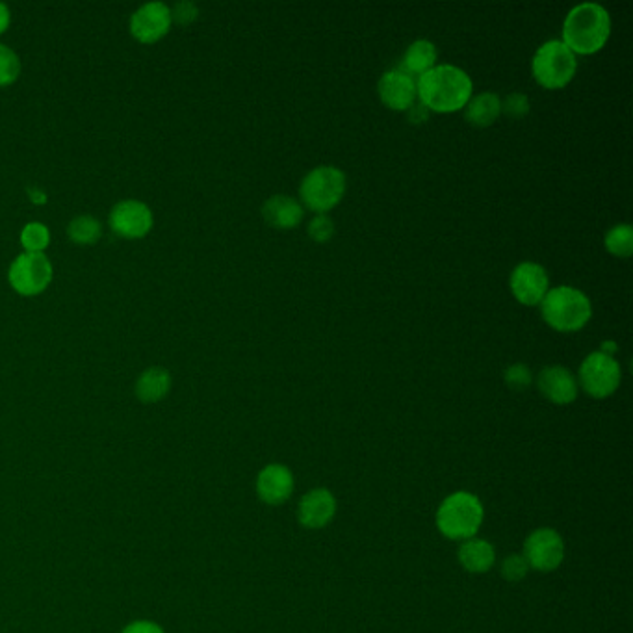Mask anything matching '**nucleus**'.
<instances>
[{
  "mask_svg": "<svg viewBox=\"0 0 633 633\" xmlns=\"http://www.w3.org/2000/svg\"><path fill=\"white\" fill-rule=\"evenodd\" d=\"M474 84L470 75L461 67L435 65L416 80V95L427 110L439 114H452L463 110L472 99Z\"/></svg>",
  "mask_w": 633,
  "mask_h": 633,
  "instance_id": "f257e3e1",
  "label": "nucleus"
},
{
  "mask_svg": "<svg viewBox=\"0 0 633 633\" xmlns=\"http://www.w3.org/2000/svg\"><path fill=\"white\" fill-rule=\"evenodd\" d=\"M609 34V12L596 2H582L574 6L563 23V43L574 54H595L604 49Z\"/></svg>",
  "mask_w": 633,
  "mask_h": 633,
  "instance_id": "f03ea898",
  "label": "nucleus"
},
{
  "mask_svg": "<svg viewBox=\"0 0 633 633\" xmlns=\"http://www.w3.org/2000/svg\"><path fill=\"white\" fill-rule=\"evenodd\" d=\"M543 320L559 333H576L593 316L591 299L572 286H557L548 290L541 303Z\"/></svg>",
  "mask_w": 633,
  "mask_h": 633,
  "instance_id": "7ed1b4c3",
  "label": "nucleus"
},
{
  "mask_svg": "<svg viewBox=\"0 0 633 633\" xmlns=\"http://www.w3.org/2000/svg\"><path fill=\"white\" fill-rule=\"evenodd\" d=\"M483 505L472 492H453L437 511V528L452 541H468L483 524Z\"/></svg>",
  "mask_w": 633,
  "mask_h": 633,
  "instance_id": "20e7f679",
  "label": "nucleus"
},
{
  "mask_svg": "<svg viewBox=\"0 0 633 633\" xmlns=\"http://www.w3.org/2000/svg\"><path fill=\"white\" fill-rule=\"evenodd\" d=\"M531 71L544 90H563L576 75L578 60L563 41L550 39L535 52Z\"/></svg>",
  "mask_w": 633,
  "mask_h": 633,
  "instance_id": "39448f33",
  "label": "nucleus"
},
{
  "mask_svg": "<svg viewBox=\"0 0 633 633\" xmlns=\"http://www.w3.org/2000/svg\"><path fill=\"white\" fill-rule=\"evenodd\" d=\"M346 194V175L335 166H320L309 171L301 186V205L316 214H327L342 201Z\"/></svg>",
  "mask_w": 633,
  "mask_h": 633,
  "instance_id": "423d86ee",
  "label": "nucleus"
},
{
  "mask_svg": "<svg viewBox=\"0 0 633 633\" xmlns=\"http://www.w3.org/2000/svg\"><path fill=\"white\" fill-rule=\"evenodd\" d=\"M621 364L602 351H595L585 357L580 366V385L585 394L595 400H604L621 387Z\"/></svg>",
  "mask_w": 633,
  "mask_h": 633,
  "instance_id": "0eeeda50",
  "label": "nucleus"
},
{
  "mask_svg": "<svg viewBox=\"0 0 633 633\" xmlns=\"http://www.w3.org/2000/svg\"><path fill=\"white\" fill-rule=\"evenodd\" d=\"M8 279L21 296H38L51 285V260L43 253H23L13 260Z\"/></svg>",
  "mask_w": 633,
  "mask_h": 633,
  "instance_id": "6e6552de",
  "label": "nucleus"
},
{
  "mask_svg": "<svg viewBox=\"0 0 633 633\" xmlns=\"http://www.w3.org/2000/svg\"><path fill=\"white\" fill-rule=\"evenodd\" d=\"M524 559L528 567L539 572L556 570L565 559L563 537L552 528H539L524 543Z\"/></svg>",
  "mask_w": 633,
  "mask_h": 633,
  "instance_id": "1a4fd4ad",
  "label": "nucleus"
},
{
  "mask_svg": "<svg viewBox=\"0 0 633 633\" xmlns=\"http://www.w3.org/2000/svg\"><path fill=\"white\" fill-rule=\"evenodd\" d=\"M550 277L541 264L537 262H522L509 277V288L518 303L526 307H535L543 303L548 294Z\"/></svg>",
  "mask_w": 633,
  "mask_h": 633,
  "instance_id": "9d476101",
  "label": "nucleus"
},
{
  "mask_svg": "<svg viewBox=\"0 0 633 633\" xmlns=\"http://www.w3.org/2000/svg\"><path fill=\"white\" fill-rule=\"evenodd\" d=\"M110 229L121 238H143L153 229V212L142 201L125 199L112 208Z\"/></svg>",
  "mask_w": 633,
  "mask_h": 633,
  "instance_id": "9b49d317",
  "label": "nucleus"
},
{
  "mask_svg": "<svg viewBox=\"0 0 633 633\" xmlns=\"http://www.w3.org/2000/svg\"><path fill=\"white\" fill-rule=\"evenodd\" d=\"M171 8L164 2H147L130 17V34L140 43H155L171 28Z\"/></svg>",
  "mask_w": 633,
  "mask_h": 633,
  "instance_id": "f8f14e48",
  "label": "nucleus"
},
{
  "mask_svg": "<svg viewBox=\"0 0 633 633\" xmlns=\"http://www.w3.org/2000/svg\"><path fill=\"white\" fill-rule=\"evenodd\" d=\"M377 90H379V97H381L383 104L390 110H396V112L411 110L416 104V97H418L416 95V80L401 73L400 69L387 71L379 80Z\"/></svg>",
  "mask_w": 633,
  "mask_h": 633,
  "instance_id": "ddd939ff",
  "label": "nucleus"
},
{
  "mask_svg": "<svg viewBox=\"0 0 633 633\" xmlns=\"http://www.w3.org/2000/svg\"><path fill=\"white\" fill-rule=\"evenodd\" d=\"M294 492V474L281 463L264 466L257 478V494L264 504L281 505Z\"/></svg>",
  "mask_w": 633,
  "mask_h": 633,
  "instance_id": "4468645a",
  "label": "nucleus"
},
{
  "mask_svg": "<svg viewBox=\"0 0 633 633\" xmlns=\"http://www.w3.org/2000/svg\"><path fill=\"white\" fill-rule=\"evenodd\" d=\"M336 515V500L327 489H314L298 505V520L303 528L322 530Z\"/></svg>",
  "mask_w": 633,
  "mask_h": 633,
  "instance_id": "2eb2a0df",
  "label": "nucleus"
},
{
  "mask_svg": "<svg viewBox=\"0 0 633 633\" xmlns=\"http://www.w3.org/2000/svg\"><path fill=\"white\" fill-rule=\"evenodd\" d=\"M537 387L556 405H569L578 398V381L565 366H546L537 377Z\"/></svg>",
  "mask_w": 633,
  "mask_h": 633,
  "instance_id": "dca6fc26",
  "label": "nucleus"
},
{
  "mask_svg": "<svg viewBox=\"0 0 633 633\" xmlns=\"http://www.w3.org/2000/svg\"><path fill=\"white\" fill-rule=\"evenodd\" d=\"M262 216H264V220H266L268 225H272L275 229L288 231V229H296L299 223L303 221L305 208L294 197L273 195L264 203Z\"/></svg>",
  "mask_w": 633,
  "mask_h": 633,
  "instance_id": "f3484780",
  "label": "nucleus"
},
{
  "mask_svg": "<svg viewBox=\"0 0 633 633\" xmlns=\"http://www.w3.org/2000/svg\"><path fill=\"white\" fill-rule=\"evenodd\" d=\"M171 374L162 366H153L143 370L136 381V398L142 403H158L164 400L171 390Z\"/></svg>",
  "mask_w": 633,
  "mask_h": 633,
  "instance_id": "a211bd4d",
  "label": "nucleus"
},
{
  "mask_svg": "<svg viewBox=\"0 0 633 633\" xmlns=\"http://www.w3.org/2000/svg\"><path fill=\"white\" fill-rule=\"evenodd\" d=\"M459 561L463 565V569L472 572V574H485L494 567L496 554L491 543L483 541V539H468L461 544L459 548Z\"/></svg>",
  "mask_w": 633,
  "mask_h": 633,
  "instance_id": "6ab92c4d",
  "label": "nucleus"
},
{
  "mask_svg": "<svg viewBox=\"0 0 633 633\" xmlns=\"http://www.w3.org/2000/svg\"><path fill=\"white\" fill-rule=\"evenodd\" d=\"M463 110L468 123L476 127H489L502 114V99L492 91H483L474 95Z\"/></svg>",
  "mask_w": 633,
  "mask_h": 633,
  "instance_id": "aec40b11",
  "label": "nucleus"
},
{
  "mask_svg": "<svg viewBox=\"0 0 633 633\" xmlns=\"http://www.w3.org/2000/svg\"><path fill=\"white\" fill-rule=\"evenodd\" d=\"M437 64V47L429 39H416L401 58V73L413 77L424 75Z\"/></svg>",
  "mask_w": 633,
  "mask_h": 633,
  "instance_id": "412c9836",
  "label": "nucleus"
},
{
  "mask_svg": "<svg viewBox=\"0 0 633 633\" xmlns=\"http://www.w3.org/2000/svg\"><path fill=\"white\" fill-rule=\"evenodd\" d=\"M67 234H69V238L75 244L90 246V244H95L101 238L103 225H101V221L93 218V216H77L75 220H71V223H69Z\"/></svg>",
  "mask_w": 633,
  "mask_h": 633,
  "instance_id": "4be33fe9",
  "label": "nucleus"
},
{
  "mask_svg": "<svg viewBox=\"0 0 633 633\" xmlns=\"http://www.w3.org/2000/svg\"><path fill=\"white\" fill-rule=\"evenodd\" d=\"M606 247L613 257L628 259L633 253V229L626 223L615 225L606 234Z\"/></svg>",
  "mask_w": 633,
  "mask_h": 633,
  "instance_id": "5701e85b",
  "label": "nucleus"
},
{
  "mask_svg": "<svg viewBox=\"0 0 633 633\" xmlns=\"http://www.w3.org/2000/svg\"><path fill=\"white\" fill-rule=\"evenodd\" d=\"M21 244L26 253H43V249L51 244V231L39 221L26 223L25 229L21 231Z\"/></svg>",
  "mask_w": 633,
  "mask_h": 633,
  "instance_id": "b1692460",
  "label": "nucleus"
},
{
  "mask_svg": "<svg viewBox=\"0 0 633 633\" xmlns=\"http://www.w3.org/2000/svg\"><path fill=\"white\" fill-rule=\"evenodd\" d=\"M21 75V60L15 52L0 43V86H10Z\"/></svg>",
  "mask_w": 633,
  "mask_h": 633,
  "instance_id": "393cba45",
  "label": "nucleus"
},
{
  "mask_svg": "<svg viewBox=\"0 0 633 633\" xmlns=\"http://www.w3.org/2000/svg\"><path fill=\"white\" fill-rule=\"evenodd\" d=\"M528 563L524 556H518V554H511L504 559L502 563V576H504L507 582H520L526 578L528 574Z\"/></svg>",
  "mask_w": 633,
  "mask_h": 633,
  "instance_id": "a878e982",
  "label": "nucleus"
},
{
  "mask_svg": "<svg viewBox=\"0 0 633 633\" xmlns=\"http://www.w3.org/2000/svg\"><path fill=\"white\" fill-rule=\"evenodd\" d=\"M333 234H335V225L327 214H318L316 218H312L311 223H309V236L314 242L325 244L333 238Z\"/></svg>",
  "mask_w": 633,
  "mask_h": 633,
  "instance_id": "bb28decb",
  "label": "nucleus"
},
{
  "mask_svg": "<svg viewBox=\"0 0 633 633\" xmlns=\"http://www.w3.org/2000/svg\"><path fill=\"white\" fill-rule=\"evenodd\" d=\"M505 383L513 390H524L531 385V372L526 364H511L505 370Z\"/></svg>",
  "mask_w": 633,
  "mask_h": 633,
  "instance_id": "cd10ccee",
  "label": "nucleus"
},
{
  "mask_svg": "<svg viewBox=\"0 0 633 633\" xmlns=\"http://www.w3.org/2000/svg\"><path fill=\"white\" fill-rule=\"evenodd\" d=\"M502 110L507 116L522 117L530 112V99L524 93H511L502 101Z\"/></svg>",
  "mask_w": 633,
  "mask_h": 633,
  "instance_id": "c85d7f7f",
  "label": "nucleus"
},
{
  "mask_svg": "<svg viewBox=\"0 0 633 633\" xmlns=\"http://www.w3.org/2000/svg\"><path fill=\"white\" fill-rule=\"evenodd\" d=\"M197 6L192 2H179L173 10H171V19L181 23V25H188L192 23L195 17H197Z\"/></svg>",
  "mask_w": 633,
  "mask_h": 633,
  "instance_id": "c756f323",
  "label": "nucleus"
},
{
  "mask_svg": "<svg viewBox=\"0 0 633 633\" xmlns=\"http://www.w3.org/2000/svg\"><path fill=\"white\" fill-rule=\"evenodd\" d=\"M121 633H166L160 624L153 621H134L127 624Z\"/></svg>",
  "mask_w": 633,
  "mask_h": 633,
  "instance_id": "7c9ffc66",
  "label": "nucleus"
},
{
  "mask_svg": "<svg viewBox=\"0 0 633 633\" xmlns=\"http://www.w3.org/2000/svg\"><path fill=\"white\" fill-rule=\"evenodd\" d=\"M409 112V119L413 121V123H424L427 121V117H429V110H427L424 104H414L411 110H407Z\"/></svg>",
  "mask_w": 633,
  "mask_h": 633,
  "instance_id": "2f4dec72",
  "label": "nucleus"
},
{
  "mask_svg": "<svg viewBox=\"0 0 633 633\" xmlns=\"http://www.w3.org/2000/svg\"><path fill=\"white\" fill-rule=\"evenodd\" d=\"M10 23H12V13H10V8H8V4L0 2V34H4V32L8 30Z\"/></svg>",
  "mask_w": 633,
  "mask_h": 633,
  "instance_id": "473e14b6",
  "label": "nucleus"
},
{
  "mask_svg": "<svg viewBox=\"0 0 633 633\" xmlns=\"http://www.w3.org/2000/svg\"><path fill=\"white\" fill-rule=\"evenodd\" d=\"M600 351H602V353H606V355H611V353H615V351H617V346H615L611 340H608V342H604V346H602Z\"/></svg>",
  "mask_w": 633,
  "mask_h": 633,
  "instance_id": "72a5a7b5",
  "label": "nucleus"
}]
</instances>
